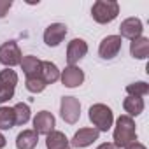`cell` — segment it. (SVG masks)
Wrapping results in <instances>:
<instances>
[{
  "instance_id": "6da1fadb",
  "label": "cell",
  "mask_w": 149,
  "mask_h": 149,
  "mask_svg": "<svg viewBox=\"0 0 149 149\" xmlns=\"http://www.w3.org/2000/svg\"><path fill=\"white\" fill-rule=\"evenodd\" d=\"M137 142V130H135V121L133 118L123 114L116 119V128H114V146L118 149L126 147L130 144Z\"/></svg>"
},
{
  "instance_id": "7a4b0ae2",
  "label": "cell",
  "mask_w": 149,
  "mask_h": 149,
  "mask_svg": "<svg viewBox=\"0 0 149 149\" xmlns=\"http://www.w3.org/2000/svg\"><path fill=\"white\" fill-rule=\"evenodd\" d=\"M118 14H119V4L114 0H97L91 7V18L100 25L114 21Z\"/></svg>"
},
{
  "instance_id": "3957f363",
  "label": "cell",
  "mask_w": 149,
  "mask_h": 149,
  "mask_svg": "<svg viewBox=\"0 0 149 149\" xmlns=\"http://www.w3.org/2000/svg\"><path fill=\"white\" fill-rule=\"evenodd\" d=\"M90 121L93 123V128H97L98 132H107L111 130L112 123H114V114L112 109L105 104H95L90 107L88 111Z\"/></svg>"
},
{
  "instance_id": "277c9868",
  "label": "cell",
  "mask_w": 149,
  "mask_h": 149,
  "mask_svg": "<svg viewBox=\"0 0 149 149\" xmlns=\"http://www.w3.org/2000/svg\"><path fill=\"white\" fill-rule=\"evenodd\" d=\"M16 84H18V74L13 68L0 70V104H6L14 97Z\"/></svg>"
},
{
  "instance_id": "5b68a950",
  "label": "cell",
  "mask_w": 149,
  "mask_h": 149,
  "mask_svg": "<svg viewBox=\"0 0 149 149\" xmlns=\"http://www.w3.org/2000/svg\"><path fill=\"white\" fill-rule=\"evenodd\" d=\"M60 114L65 123L76 125L81 118V104L76 97H63L60 102Z\"/></svg>"
},
{
  "instance_id": "8992f818",
  "label": "cell",
  "mask_w": 149,
  "mask_h": 149,
  "mask_svg": "<svg viewBox=\"0 0 149 149\" xmlns=\"http://www.w3.org/2000/svg\"><path fill=\"white\" fill-rule=\"evenodd\" d=\"M21 60H23L21 49L14 40H7L0 46V63L6 65V68H13L19 65Z\"/></svg>"
},
{
  "instance_id": "52a82bcc",
  "label": "cell",
  "mask_w": 149,
  "mask_h": 149,
  "mask_svg": "<svg viewBox=\"0 0 149 149\" xmlns=\"http://www.w3.org/2000/svg\"><path fill=\"white\" fill-rule=\"evenodd\" d=\"M98 137H100V132L97 128H79L76 133H74L72 140H68V144L72 147L83 149V147L91 146L95 140H98Z\"/></svg>"
},
{
  "instance_id": "ba28073f",
  "label": "cell",
  "mask_w": 149,
  "mask_h": 149,
  "mask_svg": "<svg viewBox=\"0 0 149 149\" xmlns=\"http://www.w3.org/2000/svg\"><path fill=\"white\" fill-rule=\"evenodd\" d=\"M88 54V44L83 39H72L67 46V63L74 67Z\"/></svg>"
},
{
  "instance_id": "9c48e42d",
  "label": "cell",
  "mask_w": 149,
  "mask_h": 149,
  "mask_svg": "<svg viewBox=\"0 0 149 149\" xmlns=\"http://www.w3.org/2000/svg\"><path fill=\"white\" fill-rule=\"evenodd\" d=\"M54 126L56 119L49 111H40L33 118V132L37 135H49L51 132H54Z\"/></svg>"
},
{
  "instance_id": "30bf717a",
  "label": "cell",
  "mask_w": 149,
  "mask_h": 149,
  "mask_svg": "<svg viewBox=\"0 0 149 149\" xmlns=\"http://www.w3.org/2000/svg\"><path fill=\"white\" fill-rule=\"evenodd\" d=\"M121 37L119 35H107L105 39H102L100 46H98V54L104 60H112L114 56H118V53L121 51Z\"/></svg>"
},
{
  "instance_id": "8fae6325",
  "label": "cell",
  "mask_w": 149,
  "mask_h": 149,
  "mask_svg": "<svg viewBox=\"0 0 149 149\" xmlns=\"http://www.w3.org/2000/svg\"><path fill=\"white\" fill-rule=\"evenodd\" d=\"M142 32H144V25L139 18H126L119 26V37L121 39L125 37L128 40H135L142 37Z\"/></svg>"
},
{
  "instance_id": "7c38bea8",
  "label": "cell",
  "mask_w": 149,
  "mask_h": 149,
  "mask_svg": "<svg viewBox=\"0 0 149 149\" xmlns=\"http://www.w3.org/2000/svg\"><path fill=\"white\" fill-rule=\"evenodd\" d=\"M67 26L63 23H51L46 30H44V42L49 47H56L63 42L65 35H67Z\"/></svg>"
},
{
  "instance_id": "4fadbf2b",
  "label": "cell",
  "mask_w": 149,
  "mask_h": 149,
  "mask_svg": "<svg viewBox=\"0 0 149 149\" xmlns=\"http://www.w3.org/2000/svg\"><path fill=\"white\" fill-rule=\"evenodd\" d=\"M60 79L63 83V86L67 88H77L84 83V72L79 68V67H70L67 65L63 72H60Z\"/></svg>"
},
{
  "instance_id": "5bb4252c",
  "label": "cell",
  "mask_w": 149,
  "mask_h": 149,
  "mask_svg": "<svg viewBox=\"0 0 149 149\" xmlns=\"http://www.w3.org/2000/svg\"><path fill=\"white\" fill-rule=\"evenodd\" d=\"M130 54L135 60H146L149 54V39L147 37H139L135 40H132L130 44Z\"/></svg>"
},
{
  "instance_id": "9a60e30c",
  "label": "cell",
  "mask_w": 149,
  "mask_h": 149,
  "mask_svg": "<svg viewBox=\"0 0 149 149\" xmlns=\"http://www.w3.org/2000/svg\"><path fill=\"white\" fill-rule=\"evenodd\" d=\"M39 142V135L33 130H23L16 137V147L18 149H35Z\"/></svg>"
},
{
  "instance_id": "2e32d148",
  "label": "cell",
  "mask_w": 149,
  "mask_h": 149,
  "mask_svg": "<svg viewBox=\"0 0 149 149\" xmlns=\"http://www.w3.org/2000/svg\"><path fill=\"white\" fill-rule=\"evenodd\" d=\"M40 63H42V60H39L37 56L28 54V56H23L19 67H21V70L26 77H33V76H39L40 74Z\"/></svg>"
},
{
  "instance_id": "e0dca14e",
  "label": "cell",
  "mask_w": 149,
  "mask_h": 149,
  "mask_svg": "<svg viewBox=\"0 0 149 149\" xmlns=\"http://www.w3.org/2000/svg\"><path fill=\"white\" fill-rule=\"evenodd\" d=\"M40 79L46 83V84H54L58 79H60V70L58 67L53 63V61H42L40 63Z\"/></svg>"
},
{
  "instance_id": "ac0fdd59",
  "label": "cell",
  "mask_w": 149,
  "mask_h": 149,
  "mask_svg": "<svg viewBox=\"0 0 149 149\" xmlns=\"http://www.w3.org/2000/svg\"><path fill=\"white\" fill-rule=\"evenodd\" d=\"M46 147L47 149H67V147H70V144L63 132L54 130L49 135H46Z\"/></svg>"
},
{
  "instance_id": "d6986e66",
  "label": "cell",
  "mask_w": 149,
  "mask_h": 149,
  "mask_svg": "<svg viewBox=\"0 0 149 149\" xmlns=\"http://www.w3.org/2000/svg\"><path fill=\"white\" fill-rule=\"evenodd\" d=\"M144 107H146L144 105V100L139 98V97H126L125 102H123V109H125V112H128L126 116H130V118L142 114L144 112Z\"/></svg>"
},
{
  "instance_id": "ffe728a7",
  "label": "cell",
  "mask_w": 149,
  "mask_h": 149,
  "mask_svg": "<svg viewBox=\"0 0 149 149\" xmlns=\"http://www.w3.org/2000/svg\"><path fill=\"white\" fill-rule=\"evenodd\" d=\"M16 125L14 119V109L0 105V130H11Z\"/></svg>"
},
{
  "instance_id": "44dd1931",
  "label": "cell",
  "mask_w": 149,
  "mask_h": 149,
  "mask_svg": "<svg viewBox=\"0 0 149 149\" xmlns=\"http://www.w3.org/2000/svg\"><path fill=\"white\" fill-rule=\"evenodd\" d=\"M13 109H14V119H16V125L23 126V125H26V123L30 121V107H28V104L19 102V104H16Z\"/></svg>"
},
{
  "instance_id": "7402d4cb",
  "label": "cell",
  "mask_w": 149,
  "mask_h": 149,
  "mask_svg": "<svg viewBox=\"0 0 149 149\" xmlns=\"http://www.w3.org/2000/svg\"><path fill=\"white\" fill-rule=\"evenodd\" d=\"M126 93H128V97H139V98H142V97H146L149 93V84L146 81L132 83V84L126 86Z\"/></svg>"
},
{
  "instance_id": "603a6c76",
  "label": "cell",
  "mask_w": 149,
  "mask_h": 149,
  "mask_svg": "<svg viewBox=\"0 0 149 149\" xmlns=\"http://www.w3.org/2000/svg\"><path fill=\"white\" fill-rule=\"evenodd\" d=\"M46 83L40 79V76H33V77H26L25 81V88L30 91V93H42L46 90Z\"/></svg>"
},
{
  "instance_id": "cb8c5ba5",
  "label": "cell",
  "mask_w": 149,
  "mask_h": 149,
  "mask_svg": "<svg viewBox=\"0 0 149 149\" xmlns=\"http://www.w3.org/2000/svg\"><path fill=\"white\" fill-rule=\"evenodd\" d=\"M11 7H13V2H11V0H0V19L7 16V13H9Z\"/></svg>"
},
{
  "instance_id": "d4e9b609",
  "label": "cell",
  "mask_w": 149,
  "mask_h": 149,
  "mask_svg": "<svg viewBox=\"0 0 149 149\" xmlns=\"http://www.w3.org/2000/svg\"><path fill=\"white\" fill-rule=\"evenodd\" d=\"M125 149H147L144 144H140V142H133V144H130V146H126Z\"/></svg>"
},
{
  "instance_id": "484cf974",
  "label": "cell",
  "mask_w": 149,
  "mask_h": 149,
  "mask_svg": "<svg viewBox=\"0 0 149 149\" xmlns=\"http://www.w3.org/2000/svg\"><path fill=\"white\" fill-rule=\"evenodd\" d=\"M97 149H118V147H116L112 142H104V144H100Z\"/></svg>"
},
{
  "instance_id": "4316f807",
  "label": "cell",
  "mask_w": 149,
  "mask_h": 149,
  "mask_svg": "<svg viewBox=\"0 0 149 149\" xmlns=\"http://www.w3.org/2000/svg\"><path fill=\"white\" fill-rule=\"evenodd\" d=\"M6 144H7V140H6V137L0 133V149H4L6 147Z\"/></svg>"
},
{
  "instance_id": "83f0119b",
  "label": "cell",
  "mask_w": 149,
  "mask_h": 149,
  "mask_svg": "<svg viewBox=\"0 0 149 149\" xmlns=\"http://www.w3.org/2000/svg\"><path fill=\"white\" fill-rule=\"evenodd\" d=\"M67 149H70V147H67Z\"/></svg>"
}]
</instances>
